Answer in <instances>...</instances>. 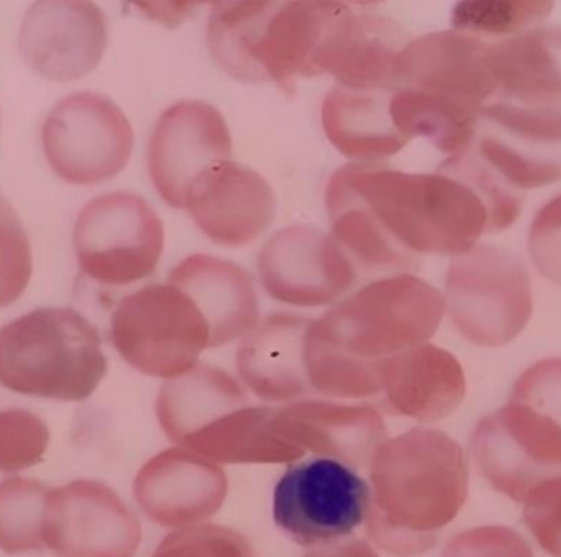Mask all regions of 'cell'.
Wrapping results in <instances>:
<instances>
[{
    "label": "cell",
    "mask_w": 561,
    "mask_h": 557,
    "mask_svg": "<svg viewBox=\"0 0 561 557\" xmlns=\"http://www.w3.org/2000/svg\"><path fill=\"white\" fill-rule=\"evenodd\" d=\"M325 206L333 239L376 271H412L422 255H463L493 233L490 207L477 187L440 171L346 164L330 177Z\"/></svg>",
    "instance_id": "obj_1"
},
{
    "label": "cell",
    "mask_w": 561,
    "mask_h": 557,
    "mask_svg": "<svg viewBox=\"0 0 561 557\" xmlns=\"http://www.w3.org/2000/svg\"><path fill=\"white\" fill-rule=\"evenodd\" d=\"M368 467V538L392 556L431 552L467 502L470 471L463 448L444 431L412 428L388 438Z\"/></svg>",
    "instance_id": "obj_2"
},
{
    "label": "cell",
    "mask_w": 561,
    "mask_h": 557,
    "mask_svg": "<svg viewBox=\"0 0 561 557\" xmlns=\"http://www.w3.org/2000/svg\"><path fill=\"white\" fill-rule=\"evenodd\" d=\"M488 48L480 36L450 30L411 39L399 55L392 88L405 91L419 127L440 150L473 143L481 112L496 92Z\"/></svg>",
    "instance_id": "obj_3"
},
{
    "label": "cell",
    "mask_w": 561,
    "mask_h": 557,
    "mask_svg": "<svg viewBox=\"0 0 561 557\" xmlns=\"http://www.w3.org/2000/svg\"><path fill=\"white\" fill-rule=\"evenodd\" d=\"M107 374L98 328L75 309H36L0 328V385L30 397L79 402Z\"/></svg>",
    "instance_id": "obj_4"
},
{
    "label": "cell",
    "mask_w": 561,
    "mask_h": 557,
    "mask_svg": "<svg viewBox=\"0 0 561 557\" xmlns=\"http://www.w3.org/2000/svg\"><path fill=\"white\" fill-rule=\"evenodd\" d=\"M329 2H216L207 45L220 68L243 82L293 89L309 78Z\"/></svg>",
    "instance_id": "obj_5"
},
{
    "label": "cell",
    "mask_w": 561,
    "mask_h": 557,
    "mask_svg": "<svg viewBox=\"0 0 561 557\" xmlns=\"http://www.w3.org/2000/svg\"><path fill=\"white\" fill-rule=\"evenodd\" d=\"M445 297L409 272L366 283L316 318L333 346L363 362H376L425 345L444 318Z\"/></svg>",
    "instance_id": "obj_6"
},
{
    "label": "cell",
    "mask_w": 561,
    "mask_h": 557,
    "mask_svg": "<svg viewBox=\"0 0 561 557\" xmlns=\"http://www.w3.org/2000/svg\"><path fill=\"white\" fill-rule=\"evenodd\" d=\"M111 339L118 355L151 378H180L213 348L210 326L190 295L173 283H153L115 306Z\"/></svg>",
    "instance_id": "obj_7"
},
{
    "label": "cell",
    "mask_w": 561,
    "mask_h": 557,
    "mask_svg": "<svg viewBox=\"0 0 561 557\" xmlns=\"http://www.w3.org/2000/svg\"><path fill=\"white\" fill-rule=\"evenodd\" d=\"M445 305L463 338L483 348L516 339L533 316V283L517 256L477 245L454 256L445 280Z\"/></svg>",
    "instance_id": "obj_8"
},
{
    "label": "cell",
    "mask_w": 561,
    "mask_h": 557,
    "mask_svg": "<svg viewBox=\"0 0 561 557\" xmlns=\"http://www.w3.org/2000/svg\"><path fill=\"white\" fill-rule=\"evenodd\" d=\"M371 490L353 467L330 457L290 463L273 492L276 526L310 549L350 536L365 523Z\"/></svg>",
    "instance_id": "obj_9"
},
{
    "label": "cell",
    "mask_w": 561,
    "mask_h": 557,
    "mask_svg": "<svg viewBox=\"0 0 561 557\" xmlns=\"http://www.w3.org/2000/svg\"><path fill=\"white\" fill-rule=\"evenodd\" d=\"M75 248L88 278L104 286H130L158 268L164 250L163 222L137 194H104L79 213Z\"/></svg>",
    "instance_id": "obj_10"
},
{
    "label": "cell",
    "mask_w": 561,
    "mask_h": 557,
    "mask_svg": "<svg viewBox=\"0 0 561 557\" xmlns=\"http://www.w3.org/2000/svg\"><path fill=\"white\" fill-rule=\"evenodd\" d=\"M42 140L49 166L62 181L94 186L114 179L127 166L134 128L111 98L76 92L49 112Z\"/></svg>",
    "instance_id": "obj_11"
},
{
    "label": "cell",
    "mask_w": 561,
    "mask_h": 557,
    "mask_svg": "<svg viewBox=\"0 0 561 557\" xmlns=\"http://www.w3.org/2000/svg\"><path fill=\"white\" fill-rule=\"evenodd\" d=\"M470 453L494 490L524 503L540 484L561 477V428L510 402L478 421Z\"/></svg>",
    "instance_id": "obj_12"
},
{
    "label": "cell",
    "mask_w": 561,
    "mask_h": 557,
    "mask_svg": "<svg viewBox=\"0 0 561 557\" xmlns=\"http://www.w3.org/2000/svg\"><path fill=\"white\" fill-rule=\"evenodd\" d=\"M471 150L511 189L561 181V108L497 102L481 112Z\"/></svg>",
    "instance_id": "obj_13"
},
{
    "label": "cell",
    "mask_w": 561,
    "mask_h": 557,
    "mask_svg": "<svg viewBox=\"0 0 561 557\" xmlns=\"http://www.w3.org/2000/svg\"><path fill=\"white\" fill-rule=\"evenodd\" d=\"M263 289L293 306H325L342 299L356 272L332 233L312 225H293L273 235L256 262Z\"/></svg>",
    "instance_id": "obj_14"
},
{
    "label": "cell",
    "mask_w": 561,
    "mask_h": 557,
    "mask_svg": "<svg viewBox=\"0 0 561 557\" xmlns=\"http://www.w3.org/2000/svg\"><path fill=\"white\" fill-rule=\"evenodd\" d=\"M232 160V137L214 105L183 101L161 114L148 144L151 183L164 202L184 209L191 187L216 164Z\"/></svg>",
    "instance_id": "obj_15"
},
{
    "label": "cell",
    "mask_w": 561,
    "mask_h": 557,
    "mask_svg": "<svg viewBox=\"0 0 561 557\" xmlns=\"http://www.w3.org/2000/svg\"><path fill=\"white\" fill-rule=\"evenodd\" d=\"M409 42L399 23L371 7L329 2L309 78L332 74L346 88H392L399 55Z\"/></svg>",
    "instance_id": "obj_16"
},
{
    "label": "cell",
    "mask_w": 561,
    "mask_h": 557,
    "mask_svg": "<svg viewBox=\"0 0 561 557\" xmlns=\"http://www.w3.org/2000/svg\"><path fill=\"white\" fill-rule=\"evenodd\" d=\"M141 525L105 484L75 480L49 490L45 545L58 557H135Z\"/></svg>",
    "instance_id": "obj_17"
},
{
    "label": "cell",
    "mask_w": 561,
    "mask_h": 557,
    "mask_svg": "<svg viewBox=\"0 0 561 557\" xmlns=\"http://www.w3.org/2000/svg\"><path fill=\"white\" fill-rule=\"evenodd\" d=\"M20 51L51 81H76L98 68L107 46L104 13L92 2H36L20 28Z\"/></svg>",
    "instance_id": "obj_18"
},
{
    "label": "cell",
    "mask_w": 561,
    "mask_h": 557,
    "mask_svg": "<svg viewBox=\"0 0 561 557\" xmlns=\"http://www.w3.org/2000/svg\"><path fill=\"white\" fill-rule=\"evenodd\" d=\"M227 492L222 467L181 446L151 457L134 483L141 512L167 529L201 525L222 509Z\"/></svg>",
    "instance_id": "obj_19"
},
{
    "label": "cell",
    "mask_w": 561,
    "mask_h": 557,
    "mask_svg": "<svg viewBox=\"0 0 561 557\" xmlns=\"http://www.w3.org/2000/svg\"><path fill=\"white\" fill-rule=\"evenodd\" d=\"M184 209L207 239L237 248L272 227L278 204L262 174L229 160L210 167L191 187Z\"/></svg>",
    "instance_id": "obj_20"
},
{
    "label": "cell",
    "mask_w": 561,
    "mask_h": 557,
    "mask_svg": "<svg viewBox=\"0 0 561 557\" xmlns=\"http://www.w3.org/2000/svg\"><path fill=\"white\" fill-rule=\"evenodd\" d=\"M275 428L280 440L300 453L330 457L353 469L368 467L376 450L388 440V428L378 408L322 398H302L276 407Z\"/></svg>",
    "instance_id": "obj_21"
},
{
    "label": "cell",
    "mask_w": 561,
    "mask_h": 557,
    "mask_svg": "<svg viewBox=\"0 0 561 557\" xmlns=\"http://www.w3.org/2000/svg\"><path fill=\"white\" fill-rule=\"evenodd\" d=\"M381 411L392 417L435 423L450 417L467 395L460 361L438 346L405 349L376 361Z\"/></svg>",
    "instance_id": "obj_22"
},
{
    "label": "cell",
    "mask_w": 561,
    "mask_h": 557,
    "mask_svg": "<svg viewBox=\"0 0 561 557\" xmlns=\"http://www.w3.org/2000/svg\"><path fill=\"white\" fill-rule=\"evenodd\" d=\"M312 318L272 313L250 332L237 349L240 381L265 402H296L309 397L304 341Z\"/></svg>",
    "instance_id": "obj_23"
},
{
    "label": "cell",
    "mask_w": 561,
    "mask_h": 557,
    "mask_svg": "<svg viewBox=\"0 0 561 557\" xmlns=\"http://www.w3.org/2000/svg\"><path fill=\"white\" fill-rule=\"evenodd\" d=\"M168 282L186 292L210 326L213 348L245 338L260 323L255 280L242 266L193 255L174 266Z\"/></svg>",
    "instance_id": "obj_24"
},
{
    "label": "cell",
    "mask_w": 561,
    "mask_h": 557,
    "mask_svg": "<svg viewBox=\"0 0 561 557\" xmlns=\"http://www.w3.org/2000/svg\"><path fill=\"white\" fill-rule=\"evenodd\" d=\"M392 88L335 84L322 104V125L330 143L355 163H379L409 143L392 120Z\"/></svg>",
    "instance_id": "obj_25"
},
{
    "label": "cell",
    "mask_w": 561,
    "mask_h": 557,
    "mask_svg": "<svg viewBox=\"0 0 561 557\" xmlns=\"http://www.w3.org/2000/svg\"><path fill=\"white\" fill-rule=\"evenodd\" d=\"M496 91L530 108H561V26H539L490 45Z\"/></svg>",
    "instance_id": "obj_26"
},
{
    "label": "cell",
    "mask_w": 561,
    "mask_h": 557,
    "mask_svg": "<svg viewBox=\"0 0 561 557\" xmlns=\"http://www.w3.org/2000/svg\"><path fill=\"white\" fill-rule=\"evenodd\" d=\"M304 364L312 394L342 401L378 398L375 362H363L340 351L322 335L313 318L304 341Z\"/></svg>",
    "instance_id": "obj_27"
},
{
    "label": "cell",
    "mask_w": 561,
    "mask_h": 557,
    "mask_svg": "<svg viewBox=\"0 0 561 557\" xmlns=\"http://www.w3.org/2000/svg\"><path fill=\"white\" fill-rule=\"evenodd\" d=\"M49 489L33 479L0 483V549L7 555L45 548V510Z\"/></svg>",
    "instance_id": "obj_28"
},
{
    "label": "cell",
    "mask_w": 561,
    "mask_h": 557,
    "mask_svg": "<svg viewBox=\"0 0 561 557\" xmlns=\"http://www.w3.org/2000/svg\"><path fill=\"white\" fill-rule=\"evenodd\" d=\"M553 2L537 0H481L460 2L451 13V25L468 35H519L543 22L552 13Z\"/></svg>",
    "instance_id": "obj_29"
},
{
    "label": "cell",
    "mask_w": 561,
    "mask_h": 557,
    "mask_svg": "<svg viewBox=\"0 0 561 557\" xmlns=\"http://www.w3.org/2000/svg\"><path fill=\"white\" fill-rule=\"evenodd\" d=\"M48 443V427L32 411H0V473H20L42 463Z\"/></svg>",
    "instance_id": "obj_30"
},
{
    "label": "cell",
    "mask_w": 561,
    "mask_h": 557,
    "mask_svg": "<svg viewBox=\"0 0 561 557\" xmlns=\"http://www.w3.org/2000/svg\"><path fill=\"white\" fill-rule=\"evenodd\" d=\"M32 269L28 236L15 210L0 193V309L25 292Z\"/></svg>",
    "instance_id": "obj_31"
},
{
    "label": "cell",
    "mask_w": 561,
    "mask_h": 557,
    "mask_svg": "<svg viewBox=\"0 0 561 557\" xmlns=\"http://www.w3.org/2000/svg\"><path fill=\"white\" fill-rule=\"evenodd\" d=\"M151 557H256L242 533L220 525L178 529L158 545Z\"/></svg>",
    "instance_id": "obj_32"
},
{
    "label": "cell",
    "mask_w": 561,
    "mask_h": 557,
    "mask_svg": "<svg viewBox=\"0 0 561 557\" xmlns=\"http://www.w3.org/2000/svg\"><path fill=\"white\" fill-rule=\"evenodd\" d=\"M510 402L523 405L561 428V358L530 365L514 385Z\"/></svg>",
    "instance_id": "obj_33"
},
{
    "label": "cell",
    "mask_w": 561,
    "mask_h": 557,
    "mask_svg": "<svg viewBox=\"0 0 561 557\" xmlns=\"http://www.w3.org/2000/svg\"><path fill=\"white\" fill-rule=\"evenodd\" d=\"M524 503V522L540 548L561 557V477L540 484Z\"/></svg>",
    "instance_id": "obj_34"
},
{
    "label": "cell",
    "mask_w": 561,
    "mask_h": 557,
    "mask_svg": "<svg viewBox=\"0 0 561 557\" xmlns=\"http://www.w3.org/2000/svg\"><path fill=\"white\" fill-rule=\"evenodd\" d=\"M442 557H534L529 543L507 526H480L450 539Z\"/></svg>",
    "instance_id": "obj_35"
},
{
    "label": "cell",
    "mask_w": 561,
    "mask_h": 557,
    "mask_svg": "<svg viewBox=\"0 0 561 557\" xmlns=\"http://www.w3.org/2000/svg\"><path fill=\"white\" fill-rule=\"evenodd\" d=\"M529 253L540 275L561 287V196L537 212L530 225Z\"/></svg>",
    "instance_id": "obj_36"
},
{
    "label": "cell",
    "mask_w": 561,
    "mask_h": 557,
    "mask_svg": "<svg viewBox=\"0 0 561 557\" xmlns=\"http://www.w3.org/2000/svg\"><path fill=\"white\" fill-rule=\"evenodd\" d=\"M304 557H379L365 539L350 538L310 548Z\"/></svg>",
    "instance_id": "obj_37"
}]
</instances>
